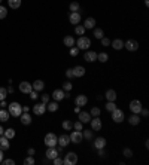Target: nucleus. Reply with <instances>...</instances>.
Segmentation results:
<instances>
[{"instance_id": "1", "label": "nucleus", "mask_w": 149, "mask_h": 165, "mask_svg": "<svg viewBox=\"0 0 149 165\" xmlns=\"http://www.w3.org/2000/svg\"><path fill=\"white\" fill-rule=\"evenodd\" d=\"M74 45H76V48L79 51H87L91 46V40H90V37H87V36H79V39L74 42Z\"/></svg>"}, {"instance_id": "2", "label": "nucleus", "mask_w": 149, "mask_h": 165, "mask_svg": "<svg viewBox=\"0 0 149 165\" xmlns=\"http://www.w3.org/2000/svg\"><path fill=\"white\" fill-rule=\"evenodd\" d=\"M8 112L11 116H14V118H19V115L23 113V107H21V104L17 103V101H12V103H9L8 106Z\"/></svg>"}, {"instance_id": "3", "label": "nucleus", "mask_w": 149, "mask_h": 165, "mask_svg": "<svg viewBox=\"0 0 149 165\" xmlns=\"http://www.w3.org/2000/svg\"><path fill=\"white\" fill-rule=\"evenodd\" d=\"M43 141H45V144H46L48 147H55L58 144V137L54 134V132H48V134L45 135Z\"/></svg>"}, {"instance_id": "4", "label": "nucleus", "mask_w": 149, "mask_h": 165, "mask_svg": "<svg viewBox=\"0 0 149 165\" xmlns=\"http://www.w3.org/2000/svg\"><path fill=\"white\" fill-rule=\"evenodd\" d=\"M110 113H112V121H113L115 124H121V122L125 119L124 112H122L121 109H118V107H116L115 110H112Z\"/></svg>"}, {"instance_id": "5", "label": "nucleus", "mask_w": 149, "mask_h": 165, "mask_svg": "<svg viewBox=\"0 0 149 165\" xmlns=\"http://www.w3.org/2000/svg\"><path fill=\"white\" fill-rule=\"evenodd\" d=\"M78 164V155L74 152H69L63 159V165H76Z\"/></svg>"}, {"instance_id": "6", "label": "nucleus", "mask_w": 149, "mask_h": 165, "mask_svg": "<svg viewBox=\"0 0 149 165\" xmlns=\"http://www.w3.org/2000/svg\"><path fill=\"white\" fill-rule=\"evenodd\" d=\"M124 48L130 52H136L139 49V42L134 40V39H128L127 42H124Z\"/></svg>"}, {"instance_id": "7", "label": "nucleus", "mask_w": 149, "mask_h": 165, "mask_svg": "<svg viewBox=\"0 0 149 165\" xmlns=\"http://www.w3.org/2000/svg\"><path fill=\"white\" fill-rule=\"evenodd\" d=\"M128 107H130V110H131V113H136V115H140V110L143 109L142 107L140 100H131Z\"/></svg>"}, {"instance_id": "8", "label": "nucleus", "mask_w": 149, "mask_h": 165, "mask_svg": "<svg viewBox=\"0 0 149 165\" xmlns=\"http://www.w3.org/2000/svg\"><path fill=\"white\" fill-rule=\"evenodd\" d=\"M69 137H70V143H73V144H79V143L83 140L82 131H76V130H74L73 132H70Z\"/></svg>"}, {"instance_id": "9", "label": "nucleus", "mask_w": 149, "mask_h": 165, "mask_svg": "<svg viewBox=\"0 0 149 165\" xmlns=\"http://www.w3.org/2000/svg\"><path fill=\"white\" fill-rule=\"evenodd\" d=\"M74 104H76V107H83V106H87V104H88V97H87V95H83V94L76 95V98H74Z\"/></svg>"}, {"instance_id": "10", "label": "nucleus", "mask_w": 149, "mask_h": 165, "mask_svg": "<svg viewBox=\"0 0 149 165\" xmlns=\"http://www.w3.org/2000/svg\"><path fill=\"white\" fill-rule=\"evenodd\" d=\"M46 112V104L45 103H39V104H34L33 106V113L37 116H42Z\"/></svg>"}, {"instance_id": "11", "label": "nucleus", "mask_w": 149, "mask_h": 165, "mask_svg": "<svg viewBox=\"0 0 149 165\" xmlns=\"http://www.w3.org/2000/svg\"><path fill=\"white\" fill-rule=\"evenodd\" d=\"M90 125H91L92 131H100V130H101V126H103V124H101V119H100L99 116H97V118H94V119L91 118Z\"/></svg>"}, {"instance_id": "12", "label": "nucleus", "mask_w": 149, "mask_h": 165, "mask_svg": "<svg viewBox=\"0 0 149 165\" xmlns=\"http://www.w3.org/2000/svg\"><path fill=\"white\" fill-rule=\"evenodd\" d=\"M83 60H85L87 63H94V61H97V52L87 49V52L83 54Z\"/></svg>"}, {"instance_id": "13", "label": "nucleus", "mask_w": 149, "mask_h": 165, "mask_svg": "<svg viewBox=\"0 0 149 165\" xmlns=\"http://www.w3.org/2000/svg\"><path fill=\"white\" fill-rule=\"evenodd\" d=\"M69 21H70V24H79L81 23V12H70V15H69Z\"/></svg>"}, {"instance_id": "14", "label": "nucleus", "mask_w": 149, "mask_h": 165, "mask_svg": "<svg viewBox=\"0 0 149 165\" xmlns=\"http://www.w3.org/2000/svg\"><path fill=\"white\" fill-rule=\"evenodd\" d=\"M54 101H61V100L66 98V92L63 91V89H55V91L52 92V95H51Z\"/></svg>"}, {"instance_id": "15", "label": "nucleus", "mask_w": 149, "mask_h": 165, "mask_svg": "<svg viewBox=\"0 0 149 165\" xmlns=\"http://www.w3.org/2000/svg\"><path fill=\"white\" fill-rule=\"evenodd\" d=\"M58 144L61 146V147H66L70 144V137L67 135V134H61L60 137H58Z\"/></svg>"}, {"instance_id": "16", "label": "nucleus", "mask_w": 149, "mask_h": 165, "mask_svg": "<svg viewBox=\"0 0 149 165\" xmlns=\"http://www.w3.org/2000/svg\"><path fill=\"white\" fill-rule=\"evenodd\" d=\"M45 155H46V158L51 159V161H52L55 156H58L60 153H58V150H57V146H55V147H48L46 149V152H45Z\"/></svg>"}, {"instance_id": "17", "label": "nucleus", "mask_w": 149, "mask_h": 165, "mask_svg": "<svg viewBox=\"0 0 149 165\" xmlns=\"http://www.w3.org/2000/svg\"><path fill=\"white\" fill-rule=\"evenodd\" d=\"M32 89H33V86H32V83L30 82H21L19 83V91L23 92V94H30Z\"/></svg>"}, {"instance_id": "18", "label": "nucleus", "mask_w": 149, "mask_h": 165, "mask_svg": "<svg viewBox=\"0 0 149 165\" xmlns=\"http://www.w3.org/2000/svg\"><path fill=\"white\" fill-rule=\"evenodd\" d=\"M78 115H79V121H81L82 124H90V121H91L90 112H79Z\"/></svg>"}, {"instance_id": "19", "label": "nucleus", "mask_w": 149, "mask_h": 165, "mask_svg": "<svg viewBox=\"0 0 149 165\" xmlns=\"http://www.w3.org/2000/svg\"><path fill=\"white\" fill-rule=\"evenodd\" d=\"M92 146L96 149H104V146H106V138H104V137H97V138L94 140V143H92Z\"/></svg>"}, {"instance_id": "20", "label": "nucleus", "mask_w": 149, "mask_h": 165, "mask_svg": "<svg viewBox=\"0 0 149 165\" xmlns=\"http://www.w3.org/2000/svg\"><path fill=\"white\" fill-rule=\"evenodd\" d=\"M32 86H33L34 91L40 92V91H43V89H45V82H43V80H40V79H37V80H34V82L32 83Z\"/></svg>"}, {"instance_id": "21", "label": "nucleus", "mask_w": 149, "mask_h": 165, "mask_svg": "<svg viewBox=\"0 0 149 165\" xmlns=\"http://www.w3.org/2000/svg\"><path fill=\"white\" fill-rule=\"evenodd\" d=\"M85 67L82 66H76L73 67V74H74V77H82V76H85Z\"/></svg>"}, {"instance_id": "22", "label": "nucleus", "mask_w": 149, "mask_h": 165, "mask_svg": "<svg viewBox=\"0 0 149 165\" xmlns=\"http://www.w3.org/2000/svg\"><path fill=\"white\" fill-rule=\"evenodd\" d=\"M110 45H112V48L115 51H121L124 49V42L121 40V39H115V40L110 42Z\"/></svg>"}, {"instance_id": "23", "label": "nucleus", "mask_w": 149, "mask_h": 165, "mask_svg": "<svg viewBox=\"0 0 149 165\" xmlns=\"http://www.w3.org/2000/svg\"><path fill=\"white\" fill-rule=\"evenodd\" d=\"M9 147H11L9 138H6L5 135H0V149H2V150H8Z\"/></svg>"}, {"instance_id": "24", "label": "nucleus", "mask_w": 149, "mask_h": 165, "mask_svg": "<svg viewBox=\"0 0 149 165\" xmlns=\"http://www.w3.org/2000/svg\"><path fill=\"white\" fill-rule=\"evenodd\" d=\"M83 27H85V30H92L96 27V19L94 18H87L83 21Z\"/></svg>"}, {"instance_id": "25", "label": "nucleus", "mask_w": 149, "mask_h": 165, "mask_svg": "<svg viewBox=\"0 0 149 165\" xmlns=\"http://www.w3.org/2000/svg\"><path fill=\"white\" fill-rule=\"evenodd\" d=\"M19 118H21V124L23 125H30L32 124V116L28 115V113L23 112V113L19 115Z\"/></svg>"}, {"instance_id": "26", "label": "nucleus", "mask_w": 149, "mask_h": 165, "mask_svg": "<svg viewBox=\"0 0 149 165\" xmlns=\"http://www.w3.org/2000/svg\"><path fill=\"white\" fill-rule=\"evenodd\" d=\"M128 124L133 125V126H136V125L140 124V116L136 115V113H133L130 118H128Z\"/></svg>"}, {"instance_id": "27", "label": "nucleus", "mask_w": 149, "mask_h": 165, "mask_svg": "<svg viewBox=\"0 0 149 165\" xmlns=\"http://www.w3.org/2000/svg\"><path fill=\"white\" fill-rule=\"evenodd\" d=\"M104 97H106V100H108V101H116V97H118V95H116L115 89H108V91H106V94H104Z\"/></svg>"}, {"instance_id": "28", "label": "nucleus", "mask_w": 149, "mask_h": 165, "mask_svg": "<svg viewBox=\"0 0 149 165\" xmlns=\"http://www.w3.org/2000/svg\"><path fill=\"white\" fill-rule=\"evenodd\" d=\"M74 37L73 36H66V37H64V39H63V43H64V45H66L67 48H72V46H74Z\"/></svg>"}, {"instance_id": "29", "label": "nucleus", "mask_w": 149, "mask_h": 165, "mask_svg": "<svg viewBox=\"0 0 149 165\" xmlns=\"http://www.w3.org/2000/svg\"><path fill=\"white\" fill-rule=\"evenodd\" d=\"M46 110H49V112H57V110H58V101H51V103H46Z\"/></svg>"}, {"instance_id": "30", "label": "nucleus", "mask_w": 149, "mask_h": 165, "mask_svg": "<svg viewBox=\"0 0 149 165\" xmlns=\"http://www.w3.org/2000/svg\"><path fill=\"white\" fill-rule=\"evenodd\" d=\"M6 121H9V112L2 109L0 110V122H6Z\"/></svg>"}, {"instance_id": "31", "label": "nucleus", "mask_w": 149, "mask_h": 165, "mask_svg": "<svg viewBox=\"0 0 149 165\" xmlns=\"http://www.w3.org/2000/svg\"><path fill=\"white\" fill-rule=\"evenodd\" d=\"M3 135H5L6 138L11 140V138H14V137H15V130H14V128H8V130H5Z\"/></svg>"}, {"instance_id": "32", "label": "nucleus", "mask_w": 149, "mask_h": 165, "mask_svg": "<svg viewBox=\"0 0 149 165\" xmlns=\"http://www.w3.org/2000/svg\"><path fill=\"white\" fill-rule=\"evenodd\" d=\"M69 9H70V12H79V10H81V5H79L78 2H72V3L69 5Z\"/></svg>"}, {"instance_id": "33", "label": "nucleus", "mask_w": 149, "mask_h": 165, "mask_svg": "<svg viewBox=\"0 0 149 165\" xmlns=\"http://www.w3.org/2000/svg\"><path fill=\"white\" fill-rule=\"evenodd\" d=\"M94 37L100 40L101 37H104V31L101 28H99V27H94Z\"/></svg>"}, {"instance_id": "34", "label": "nucleus", "mask_w": 149, "mask_h": 165, "mask_svg": "<svg viewBox=\"0 0 149 165\" xmlns=\"http://www.w3.org/2000/svg\"><path fill=\"white\" fill-rule=\"evenodd\" d=\"M74 33L78 34V36H83V33H85V27L81 24H76L74 25Z\"/></svg>"}, {"instance_id": "35", "label": "nucleus", "mask_w": 149, "mask_h": 165, "mask_svg": "<svg viewBox=\"0 0 149 165\" xmlns=\"http://www.w3.org/2000/svg\"><path fill=\"white\" fill-rule=\"evenodd\" d=\"M108 60H109V55L106 52H100V54H97V61H100V63H106Z\"/></svg>"}, {"instance_id": "36", "label": "nucleus", "mask_w": 149, "mask_h": 165, "mask_svg": "<svg viewBox=\"0 0 149 165\" xmlns=\"http://www.w3.org/2000/svg\"><path fill=\"white\" fill-rule=\"evenodd\" d=\"M8 3H9V8L12 9H18L21 6V0H8Z\"/></svg>"}, {"instance_id": "37", "label": "nucleus", "mask_w": 149, "mask_h": 165, "mask_svg": "<svg viewBox=\"0 0 149 165\" xmlns=\"http://www.w3.org/2000/svg\"><path fill=\"white\" fill-rule=\"evenodd\" d=\"M6 17H8V8L0 5V19H5Z\"/></svg>"}, {"instance_id": "38", "label": "nucleus", "mask_w": 149, "mask_h": 165, "mask_svg": "<svg viewBox=\"0 0 149 165\" xmlns=\"http://www.w3.org/2000/svg\"><path fill=\"white\" fill-rule=\"evenodd\" d=\"M61 126H63V130H64V131H70V130L73 128V124H72L70 121H64V122L61 124Z\"/></svg>"}, {"instance_id": "39", "label": "nucleus", "mask_w": 149, "mask_h": 165, "mask_svg": "<svg viewBox=\"0 0 149 165\" xmlns=\"http://www.w3.org/2000/svg\"><path fill=\"white\" fill-rule=\"evenodd\" d=\"M72 88H73V85H72V82H70V80H67V82L63 83V91H64V92H70V91H72Z\"/></svg>"}, {"instance_id": "40", "label": "nucleus", "mask_w": 149, "mask_h": 165, "mask_svg": "<svg viewBox=\"0 0 149 165\" xmlns=\"http://www.w3.org/2000/svg\"><path fill=\"white\" fill-rule=\"evenodd\" d=\"M100 113H101V110H100L99 107H92L91 110H90V115H91V118H97V116H100Z\"/></svg>"}, {"instance_id": "41", "label": "nucleus", "mask_w": 149, "mask_h": 165, "mask_svg": "<svg viewBox=\"0 0 149 165\" xmlns=\"http://www.w3.org/2000/svg\"><path fill=\"white\" fill-rule=\"evenodd\" d=\"M82 131H83V130H82ZM92 132H94L92 130H85V131L82 132L83 138H87V140H91V138H92Z\"/></svg>"}, {"instance_id": "42", "label": "nucleus", "mask_w": 149, "mask_h": 165, "mask_svg": "<svg viewBox=\"0 0 149 165\" xmlns=\"http://www.w3.org/2000/svg\"><path fill=\"white\" fill-rule=\"evenodd\" d=\"M115 109H116L115 101H108V104H106V110H108V112H112V110H115Z\"/></svg>"}, {"instance_id": "43", "label": "nucleus", "mask_w": 149, "mask_h": 165, "mask_svg": "<svg viewBox=\"0 0 149 165\" xmlns=\"http://www.w3.org/2000/svg\"><path fill=\"white\" fill-rule=\"evenodd\" d=\"M73 128L76 130V131H82V130H83V124L81 122V121H78V122H74V124H73Z\"/></svg>"}, {"instance_id": "44", "label": "nucleus", "mask_w": 149, "mask_h": 165, "mask_svg": "<svg viewBox=\"0 0 149 165\" xmlns=\"http://www.w3.org/2000/svg\"><path fill=\"white\" fill-rule=\"evenodd\" d=\"M24 164H25V165H34V158L28 155V156L24 159Z\"/></svg>"}, {"instance_id": "45", "label": "nucleus", "mask_w": 149, "mask_h": 165, "mask_svg": "<svg viewBox=\"0 0 149 165\" xmlns=\"http://www.w3.org/2000/svg\"><path fill=\"white\" fill-rule=\"evenodd\" d=\"M6 95H8V89L6 88H0V101L6 98Z\"/></svg>"}, {"instance_id": "46", "label": "nucleus", "mask_w": 149, "mask_h": 165, "mask_svg": "<svg viewBox=\"0 0 149 165\" xmlns=\"http://www.w3.org/2000/svg\"><path fill=\"white\" fill-rule=\"evenodd\" d=\"M66 77H67V79H73V77H74L73 68H67V70H66Z\"/></svg>"}, {"instance_id": "47", "label": "nucleus", "mask_w": 149, "mask_h": 165, "mask_svg": "<svg viewBox=\"0 0 149 165\" xmlns=\"http://www.w3.org/2000/svg\"><path fill=\"white\" fill-rule=\"evenodd\" d=\"M52 162H54V165H63V159H61L60 155H58V156H55L52 159Z\"/></svg>"}, {"instance_id": "48", "label": "nucleus", "mask_w": 149, "mask_h": 165, "mask_svg": "<svg viewBox=\"0 0 149 165\" xmlns=\"http://www.w3.org/2000/svg\"><path fill=\"white\" fill-rule=\"evenodd\" d=\"M69 54H70L72 57H76V55L79 54V49H78V48H73V46H72V48H70V51H69Z\"/></svg>"}, {"instance_id": "49", "label": "nucleus", "mask_w": 149, "mask_h": 165, "mask_svg": "<svg viewBox=\"0 0 149 165\" xmlns=\"http://www.w3.org/2000/svg\"><path fill=\"white\" fill-rule=\"evenodd\" d=\"M122 153H124L125 158H131L133 156V150L131 149H124V152H122Z\"/></svg>"}, {"instance_id": "50", "label": "nucleus", "mask_w": 149, "mask_h": 165, "mask_svg": "<svg viewBox=\"0 0 149 165\" xmlns=\"http://www.w3.org/2000/svg\"><path fill=\"white\" fill-rule=\"evenodd\" d=\"M100 42H101V45H103V46H109V45H110V40H109L108 37H101Z\"/></svg>"}, {"instance_id": "51", "label": "nucleus", "mask_w": 149, "mask_h": 165, "mask_svg": "<svg viewBox=\"0 0 149 165\" xmlns=\"http://www.w3.org/2000/svg\"><path fill=\"white\" fill-rule=\"evenodd\" d=\"M2 164H5V165H15V161H14V159H3V161H2Z\"/></svg>"}, {"instance_id": "52", "label": "nucleus", "mask_w": 149, "mask_h": 165, "mask_svg": "<svg viewBox=\"0 0 149 165\" xmlns=\"http://www.w3.org/2000/svg\"><path fill=\"white\" fill-rule=\"evenodd\" d=\"M28 95H30V98H32V100H36L37 97H39V95H37V91H34V89H32Z\"/></svg>"}, {"instance_id": "53", "label": "nucleus", "mask_w": 149, "mask_h": 165, "mask_svg": "<svg viewBox=\"0 0 149 165\" xmlns=\"http://www.w3.org/2000/svg\"><path fill=\"white\" fill-rule=\"evenodd\" d=\"M49 98H51V95H48V94H45V95H42V103H49Z\"/></svg>"}, {"instance_id": "54", "label": "nucleus", "mask_w": 149, "mask_h": 165, "mask_svg": "<svg viewBox=\"0 0 149 165\" xmlns=\"http://www.w3.org/2000/svg\"><path fill=\"white\" fill-rule=\"evenodd\" d=\"M140 113H142V116H143V118H148V116H149L148 109H142V110H140Z\"/></svg>"}, {"instance_id": "55", "label": "nucleus", "mask_w": 149, "mask_h": 165, "mask_svg": "<svg viewBox=\"0 0 149 165\" xmlns=\"http://www.w3.org/2000/svg\"><path fill=\"white\" fill-rule=\"evenodd\" d=\"M99 150V156L100 158H104L106 156V152H104V149H97Z\"/></svg>"}, {"instance_id": "56", "label": "nucleus", "mask_w": 149, "mask_h": 165, "mask_svg": "<svg viewBox=\"0 0 149 165\" xmlns=\"http://www.w3.org/2000/svg\"><path fill=\"white\" fill-rule=\"evenodd\" d=\"M27 155L33 156V155H34V149H28V150H27Z\"/></svg>"}, {"instance_id": "57", "label": "nucleus", "mask_w": 149, "mask_h": 165, "mask_svg": "<svg viewBox=\"0 0 149 165\" xmlns=\"http://www.w3.org/2000/svg\"><path fill=\"white\" fill-rule=\"evenodd\" d=\"M23 112L28 113V112H30V107H28V106H23Z\"/></svg>"}, {"instance_id": "58", "label": "nucleus", "mask_w": 149, "mask_h": 165, "mask_svg": "<svg viewBox=\"0 0 149 165\" xmlns=\"http://www.w3.org/2000/svg\"><path fill=\"white\" fill-rule=\"evenodd\" d=\"M0 106H2V107H8V104H6V101H5V100H2V101H0Z\"/></svg>"}, {"instance_id": "59", "label": "nucleus", "mask_w": 149, "mask_h": 165, "mask_svg": "<svg viewBox=\"0 0 149 165\" xmlns=\"http://www.w3.org/2000/svg\"><path fill=\"white\" fill-rule=\"evenodd\" d=\"M2 161H3V150L0 149V164H2Z\"/></svg>"}, {"instance_id": "60", "label": "nucleus", "mask_w": 149, "mask_h": 165, "mask_svg": "<svg viewBox=\"0 0 149 165\" xmlns=\"http://www.w3.org/2000/svg\"><path fill=\"white\" fill-rule=\"evenodd\" d=\"M3 132H5V130H3V126L0 125V135H3Z\"/></svg>"}, {"instance_id": "61", "label": "nucleus", "mask_w": 149, "mask_h": 165, "mask_svg": "<svg viewBox=\"0 0 149 165\" xmlns=\"http://www.w3.org/2000/svg\"><path fill=\"white\" fill-rule=\"evenodd\" d=\"M145 5H146V6H149V0H145Z\"/></svg>"}, {"instance_id": "62", "label": "nucleus", "mask_w": 149, "mask_h": 165, "mask_svg": "<svg viewBox=\"0 0 149 165\" xmlns=\"http://www.w3.org/2000/svg\"><path fill=\"white\" fill-rule=\"evenodd\" d=\"M0 3H2V0H0Z\"/></svg>"}]
</instances>
